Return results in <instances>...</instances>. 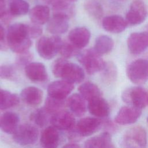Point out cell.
Instances as JSON below:
<instances>
[{
	"mask_svg": "<svg viewBox=\"0 0 148 148\" xmlns=\"http://www.w3.org/2000/svg\"><path fill=\"white\" fill-rule=\"evenodd\" d=\"M6 40L12 51L17 54L28 51L32 41L28 35L27 25L20 23L10 25L7 31Z\"/></svg>",
	"mask_w": 148,
	"mask_h": 148,
	"instance_id": "1",
	"label": "cell"
},
{
	"mask_svg": "<svg viewBox=\"0 0 148 148\" xmlns=\"http://www.w3.org/2000/svg\"><path fill=\"white\" fill-rule=\"evenodd\" d=\"M53 75L71 83H81L84 79L83 69L77 64L70 62L65 58L56 60L51 66Z\"/></svg>",
	"mask_w": 148,
	"mask_h": 148,
	"instance_id": "2",
	"label": "cell"
},
{
	"mask_svg": "<svg viewBox=\"0 0 148 148\" xmlns=\"http://www.w3.org/2000/svg\"><path fill=\"white\" fill-rule=\"evenodd\" d=\"M77 59L89 75H93L102 71L106 65L101 55L94 49L79 52L77 54Z\"/></svg>",
	"mask_w": 148,
	"mask_h": 148,
	"instance_id": "3",
	"label": "cell"
},
{
	"mask_svg": "<svg viewBox=\"0 0 148 148\" xmlns=\"http://www.w3.org/2000/svg\"><path fill=\"white\" fill-rule=\"evenodd\" d=\"M62 43L61 38L57 35L41 37L36 42V50L41 57L50 60L59 53Z\"/></svg>",
	"mask_w": 148,
	"mask_h": 148,
	"instance_id": "4",
	"label": "cell"
},
{
	"mask_svg": "<svg viewBox=\"0 0 148 148\" xmlns=\"http://www.w3.org/2000/svg\"><path fill=\"white\" fill-rule=\"evenodd\" d=\"M123 101L129 106L143 109L148 104V93L143 87L136 86L127 88L121 95Z\"/></svg>",
	"mask_w": 148,
	"mask_h": 148,
	"instance_id": "5",
	"label": "cell"
},
{
	"mask_svg": "<svg viewBox=\"0 0 148 148\" xmlns=\"http://www.w3.org/2000/svg\"><path fill=\"white\" fill-rule=\"evenodd\" d=\"M147 143L146 132L140 126L129 128L124 134L121 144L125 147H145Z\"/></svg>",
	"mask_w": 148,
	"mask_h": 148,
	"instance_id": "6",
	"label": "cell"
},
{
	"mask_svg": "<svg viewBox=\"0 0 148 148\" xmlns=\"http://www.w3.org/2000/svg\"><path fill=\"white\" fill-rule=\"evenodd\" d=\"M127 75L136 84L145 83L148 80V60L139 58L131 62L127 67Z\"/></svg>",
	"mask_w": 148,
	"mask_h": 148,
	"instance_id": "7",
	"label": "cell"
},
{
	"mask_svg": "<svg viewBox=\"0 0 148 148\" xmlns=\"http://www.w3.org/2000/svg\"><path fill=\"white\" fill-rule=\"evenodd\" d=\"M39 132L38 128L29 124L18 125L13 134L14 141L21 146L34 144L38 139Z\"/></svg>",
	"mask_w": 148,
	"mask_h": 148,
	"instance_id": "8",
	"label": "cell"
},
{
	"mask_svg": "<svg viewBox=\"0 0 148 148\" xmlns=\"http://www.w3.org/2000/svg\"><path fill=\"white\" fill-rule=\"evenodd\" d=\"M148 16L147 5L141 0H135L130 4L125 15V20L131 25L142 23Z\"/></svg>",
	"mask_w": 148,
	"mask_h": 148,
	"instance_id": "9",
	"label": "cell"
},
{
	"mask_svg": "<svg viewBox=\"0 0 148 148\" xmlns=\"http://www.w3.org/2000/svg\"><path fill=\"white\" fill-rule=\"evenodd\" d=\"M50 123L59 130L69 131L74 128L76 125L73 114L64 109L53 114L51 117Z\"/></svg>",
	"mask_w": 148,
	"mask_h": 148,
	"instance_id": "10",
	"label": "cell"
},
{
	"mask_svg": "<svg viewBox=\"0 0 148 148\" xmlns=\"http://www.w3.org/2000/svg\"><path fill=\"white\" fill-rule=\"evenodd\" d=\"M127 46L133 54H139L148 47V31L133 32L127 39Z\"/></svg>",
	"mask_w": 148,
	"mask_h": 148,
	"instance_id": "11",
	"label": "cell"
},
{
	"mask_svg": "<svg viewBox=\"0 0 148 148\" xmlns=\"http://www.w3.org/2000/svg\"><path fill=\"white\" fill-rule=\"evenodd\" d=\"M69 20V16L67 14L54 13L47 21V30L53 35L64 34L68 29Z\"/></svg>",
	"mask_w": 148,
	"mask_h": 148,
	"instance_id": "12",
	"label": "cell"
},
{
	"mask_svg": "<svg viewBox=\"0 0 148 148\" xmlns=\"http://www.w3.org/2000/svg\"><path fill=\"white\" fill-rule=\"evenodd\" d=\"M74 89V85L65 80H56L51 83L47 87L48 95L60 99H65Z\"/></svg>",
	"mask_w": 148,
	"mask_h": 148,
	"instance_id": "13",
	"label": "cell"
},
{
	"mask_svg": "<svg viewBox=\"0 0 148 148\" xmlns=\"http://www.w3.org/2000/svg\"><path fill=\"white\" fill-rule=\"evenodd\" d=\"M102 121L95 117H84L76 124V130L82 136H88L97 132L102 125Z\"/></svg>",
	"mask_w": 148,
	"mask_h": 148,
	"instance_id": "14",
	"label": "cell"
},
{
	"mask_svg": "<svg viewBox=\"0 0 148 148\" xmlns=\"http://www.w3.org/2000/svg\"><path fill=\"white\" fill-rule=\"evenodd\" d=\"M128 24L126 20L119 15H110L105 17L102 20L103 29L109 32L119 34L124 31Z\"/></svg>",
	"mask_w": 148,
	"mask_h": 148,
	"instance_id": "15",
	"label": "cell"
},
{
	"mask_svg": "<svg viewBox=\"0 0 148 148\" xmlns=\"http://www.w3.org/2000/svg\"><path fill=\"white\" fill-rule=\"evenodd\" d=\"M142 113L140 109L131 106L122 107L115 117V121L121 125L133 124L137 121Z\"/></svg>",
	"mask_w": 148,
	"mask_h": 148,
	"instance_id": "16",
	"label": "cell"
},
{
	"mask_svg": "<svg viewBox=\"0 0 148 148\" xmlns=\"http://www.w3.org/2000/svg\"><path fill=\"white\" fill-rule=\"evenodd\" d=\"M91 37L88 29L84 27H79L72 29L68 34L70 42L78 49H81L87 45Z\"/></svg>",
	"mask_w": 148,
	"mask_h": 148,
	"instance_id": "17",
	"label": "cell"
},
{
	"mask_svg": "<svg viewBox=\"0 0 148 148\" xmlns=\"http://www.w3.org/2000/svg\"><path fill=\"white\" fill-rule=\"evenodd\" d=\"M27 77L34 82H45L48 77L46 69L43 64L33 62L28 64L25 67Z\"/></svg>",
	"mask_w": 148,
	"mask_h": 148,
	"instance_id": "18",
	"label": "cell"
},
{
	"mask_svg": "<svg viewBox=\"0 0 148 148\" xmlns=\"http://www.w3.org/2000/svg\"><path fill=\"white\" fill-rule=\"evenodd\" d=\"M40 144L43 147L56 148L61 142V135L59 130L54 126L46 127L40 135Z\"/></svg>",
	"mask_w": 148,
	"mask_h": 148,
	"instance_id": "19",
	"label": "cell"
},
{
	"mask_svg": "<svg viewBox=\"0 0 148 148\" xmlns=\"http://www.w3.org/2000/svg\"><path fill=\"white\" fill-rule=\"evenodd\" d=\"M88 102L87 108L92 115L98 118H105L109 115V105L101 97L94 98Z\"/></svg>",
	"mask_w": 148,
	"mask_h": 148,
	"instance_id": "20",
	"label": "cell"
},
{
	"mask_svg": "<svg viewBox=\"0 0 148 148\" xmlns=\"http://www.w3.org/2000/svg\"><path fill=\"white\" fill-rule=\"evenodd\" d=\"M43 91L35 87L29 86L24 88L21 92V99L27 105L32 106H38L42 101Z\"/></svg>",
	"mask_w": 148,
	"mask_h": 148,
	"instance_id": "21",
	"label": "cell"
},
{
	"mask_svg": "<svg viewBox=\"0 0 148 148\" xmlns=\"http://www.w3.org/2000/svg\"><path fill=\"white\" fill-rule=\"evenodd\" d=\"M19 120L17 114L7 112L0 117V128L6 134H13L18 126Z\"/></svg>",
	"mask_w": 148,
	"mask_h": 148,
	"instance_id": "22",
	"label": "cell"
},
{
	"mask_svg": "<svg viewBox=\"0 0 148 148\" xmlns=\"http://www.w3.org/2000/svg\"><path fill=\"white\" fill-rule=\"evenodd\" d=\"M84 147L87 148H110L113 147L110 133L104 132L98 135L87 139L84 143Z\"/></svg>",
	"mask_w": 148,
	"mask_h": 148,
	"instance_id": "23",
	"label": "cell"
},
{
	"mask_svg": "<svg viewBox=\"0 0 148 148\" xmlns=\"http://www.w3.org/2000/svg\"><path fill=\"white\" fill-rule=\"evenodd\" d=\"M29 16L32 23L43 25L50 18V9L45 5H36L30 10Z\"/></svg>",
	"mask_w": 148,
	"mask_h": 148,
	"instance_id": "24",
	"label": "cell"
},
{
	"mask_svg": "<svg viewBox=\"0 0 148 148\" xmlns=\"http://www.w3.org/2000/svg\"><path fill=\"white\" fill-rule=\"evenodd\" d=\"M86 99L80 94H73L66 101V104L73 114L77 117L83 116L86 112Z\"/></svg>",
	"mask_w": 148,
	"mask_h": 148,
	"instance_id": "25",
	"label": "cell"
},
{
	"mask_svg": "<svg viewBox=\"0 0 148 148\" xmlns=\"http://www.w3.org/2000/svg\"><path fill=\"white\" fill-rule=\"evenodd\" d=\"M84 9L94 20H99L103 16V8L102 0H86Z\"/></svg>",
	"mask_w": 148,
	"mask_h": 148,
	"instance_id": "26",
	"label": "cell"
},
{
	"mask_svg": "<svg viewBox=\"0 0 148 148\" xmlns=\"http://www.w3.org/2000/svg\"><path fill=\"white\" fill-rule=\"evenodd\" d=\"M80 94L87 101L101 97V91L99 88L94 83L86 82L82 84L78 88Z\"/></svg>",
	"mask_w": 148,
	"mask_h": 148,
	"instance_id": "27",
	"label": "cell"
},
{
	"mask_svg": "<svg viewBox=\"0 0 148 148\" xmlns=\"http://www.w3.org/2000/svg\"><path fill=\"white\" fill-rule=\"evenodd\" d=\"M114 41L109 36L102 35L96 38L94 49L100 55L110 52L113 48Z\"/></svg>",
	"mask_w": 148,
	"mask_h": 148,
	"instance_id": "28",
	"label": "cell"
},
{
	"mask_svg": "<svg viewBox=\"0 0 148 148\" xmlns=\"http://www.w3.org/2000/svg\"><path fill=\"white\" fill-rule=\"evenodd\" d=\"M19 97L15 94L0 88V109L5 110L18 104Z\"/></svg>",
	"mask_w": 148,
	"mask_h": 148,
	"instance_id": "29",
	"label": "cell"
},
{
	"mask_svg": "<svg viewBox=\"0 0 148 148\" xmlns=\"http://www.w3.org/2000/svg\"><path fill=\"white\" fill-rule=\"evenodd\" d=\"M9 12L13 16H23L29 11V4L25 0H8Z\"/></svg>",
	"mask_w": 148,
	"mask_h": 148,
	"instance_id": "30",
	"label": "cell"
},
{
	"mask_svg": "<svg viewBox=\"0 0 148 148\" xmlns=\"http://www.w3.org/2000/svg\"><path fill=\"white\" fill-rule=\"evenodd\" d=\"M50 115L51 114L43 107L33 112L30 115V119L39 127H43L50 121Z\"/></svg>",
	"mask_w": 148,
	"mask_h": 148,
	"instance_id": "31",
	"label": "cell"
},
{
	"mask_svg": "<svg viewBox=\"0 0 148 148\" xmlns=\"http://www.w3.org/2000/svg\"><path fill=\"white\" fill-rule=\"evenodd\" d=\"M65 99H60L48 95L45 103V108L51 114H53L60 110H63L65 106Z\"/></svg>",
	"mask_w": 148,
	"mask_h": 148,
	"instance_id": "32",
	"label": "cell"
},
{
	"mask_svg": "<svg viewBox=\"0 0 148 148\" xmlns=\"http://www.w3.org/2000/svg\"><path fill=\"white\" fill-rule=\"evenodd\" d=\"M53 10L54 13H60L67 14L73 12V6L70 2L66 0H57L52 4Z\"/></svg>",
	"mask_w": 148,
	"mask_h": 148,
	"instance_id": "33",
	"label": "cell"
},
{
	"mask_svg": "<svg viewBox=\"0 0 148 148\" xmlns=\"http://www.w3.org/2000/svg\"><path fill=\"white\" fill-rule=\"evenodd\" d=\"M103 79L108 83L113 82L117 77V68L115 65L111 62L106 64L104 68L103 69Z\"/></svg>",
	"mask_w": 148,
	"mask_h": 148,
	"instance_id": "34",
	"label": "cell"
},
{
	"mask_svg": "<svg viewBox=\"0 0 148 148\" xmlns=\"http://www.w3.org/2000/svg\"><path fill=\"white\" fill-rule=\"evenodd\" d=\"M77 47H76L71 42H64L62 43L61 48L60 49L59 53L62 56L63 58L66 59L71 58L72 57L77 55L79 54V50Z\"/></svg>",
	"mask_w": 148,
	"mask_h": 148,
	"instance_id": "35",
	"label": "cell"
},
{
	"mask_svg": "<svg viewBox=\"0 0 148 148\" xmlns=\"http://www.w3.org/2000/svg\"><path fill=\"white\" fill-rule=\"evenodd\" d=\"M16 71L13 66L4 65L0 66V77L4 79H13L15 77Z\"/></svg>",
	"mask_w": 148,
	"mask_h": 148,
	"instance_id": "36",
	"label": "cell"
},
{
	"mask_svg": "<svg viewBox=\"0 0 148 148\" xmlns=\"http://www.w3.org/2000/svg\"><path fill=\"white\" fill-rule=\"evenodd\" d=\"M40 25L34 23L33 24L27 25L28 35L31 39L36 38L41 35L42 34V28Z\"/></svg>",
	"mask_w": 148,
	"mask_h": 148,
	"instance_id": "37",
	"label": "cell"
},
{
	"mask_svg": "<svg viewBox=\"0 0 148 148\" xmlns=\"http://www.w3.org/2000/svg\"><path fill=\"white\" fill-rule=\"evenodd\" d=\"M20 54V56L17 60V62L18 65H27L28 64H29V61L32 59V55L28 51Z\"/></svg>",
	"mask_w": 148,
	"mask_h": 148,
	"instance_id": "38",
	"label": "cell"
},
{
	"mask_svg": "<svg viewBox=\"0 0 148 148\" xmlns=\"http://www.w3.org/2000/svg\"><path fill=\"white\" fill-rule=\"evenodd\" d=\"M8 47L5 39V32L3 27L0 24V50H6Z\"/></svg>",
	"mask_w": 148,
	"mask_h": 148,
	"instance_id": "39",
	"label": "cell"
},
{
	"mask_svg": "<svg viewBox=\"0 0 148 148\" xmlns=\"http://www.w3.org/2000/svg\"><path fill=\"white\" fill-rule=\"evenodd\" d=\"M6 12L5 0H0V18L2 19Z\"/></svg>",
	"mask_w": 148,
	"mask_h": 148,
	"instance_id": "40",
	"label": "cell"
},
{
	"mask_svg": "<svg viewBox=\"0 0 148 148\" xmlns=\"http://www.w3.org/2000/svg\"><path fill=\"white\" fill-rule=\"evenodd\" d=\"M80 146L75 143V142H72L71 143H66L65 144L64 146H63V147H75V148H76V147H79Z\"/></svg>",
	"mask_w": 148,
	"mask_h": 148,
	"instance_id": "41",
	"label": "cell"
},
{
	"mask_svg": "<svg viewBox=\"0 0 148 148\" xmlns=\"http://www.w3.org/2000/svg\"><path fill=\"white\" fill-rule=\"evenodd\" d=\"M45 2H47L48 3H50V4H53L54 2H55L57 0H43Z\"/></svg>",
	"mask_w": 148,
	"mask_h": 148,
	"instance_id": "42",
	"label": "cell"
},
{
	"mask_svg": "<svg viewBox=\"0 0 148 148\" xmlns=\"http://www.w3.org/2000/svg\"><path fill=\"white\" fill-rule=\"evenodd\" d=\"M113 2H117V3H120V2H123L124 0H112Z\"/></svg>",
	"mask_w": 148,
	"mask_h": 148,
	"instance_id": "43",
	"label": "cell"
},
{
	"mask_svg": "<svg viewBox=\"0 0 148 148\" xmlns=\"http://www.w3.org/2000/svg\"><path fill=\"white\" fill-rule=\"evenodd\" d=\"M66 1H69L70 2H75L76 1H77V0H66Z\"/></svg>",
	"mask_w": 148,
	"mask_h": 148,
	"instance_id": "44",
	"label": "cell"
},
{
	"mask_svg": "<svg viewBox=\"0 0 148 148\" xmlns=\"http://www.w3.org/2000/svg\"><path fill=\"white\" fill-rule=\"evenodd\" d=\"M147 123H148V117H147Z\"/></svg>",
	"mask_w": 148,
	"mask_h": 148,
	"instance_id": "45",
	"label": "cell"
},
{
	"mask_svg": "<svg viewBox=\"0 0 148 148\" xmlns=\"http://www.w3.org/2000/svg\"><path fill=\"white\" fill-rule=\"evenodd\" d=\"M147 28H148V26H147Z\"/></svg>",
	"mask_w": 148,
	"mask_h": 148,
	"instance_id": "46",
	"label": "cell"
}]
</instances>
